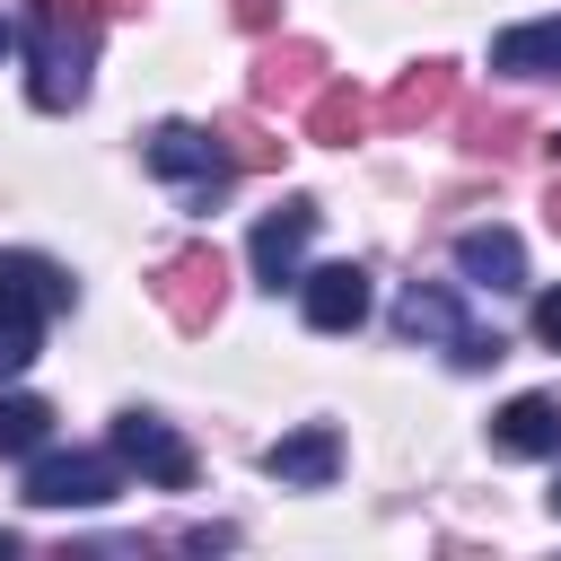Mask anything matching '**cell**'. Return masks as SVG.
<instances>
[{
	"instance_id": "1",
	"label": "cell",
	"mask_w": 561,
	"mask_h": 561,
	"mask_svg": "<svg viewBox=\"0 0 561 561\" xmlns=\"http://www.w3.org/2000/svg\"><path fill=\"white\" fill-rule=\"evenodd\" d=\"M18 53H26V96L44 114L88 96V53H96V18L88 0H18Z\"/></svg>"
},
{
	"instance_id": "2",
	"label": "cell",
	"mask_w": 561,
	"mask_h": 561,
	"mask_svg": "<svg viewBox=\"0 0 561 561\" xmlns=\"http://www.w3.org/2000/svg\"><path fill=\"white\" fill-rule=\"evenodd\" d=\"M70 298H79V289H70L61 263H44V254H0V377L35 368L44 324H53Z\"/></svg>"
},
{
	"instance_id": "3",
	"label": "cell",
	"mask_w": 561,
	"mask_h": 561,
	"mask_svg": "<svg viewBox=\"0 0 561 561\" xmlns=\"http://www.w3.org/2000/svg\"><path fill=\"white\" fill-rule=\"evenodd\" d=\"M149 175H167V184L184 193V210H210V202L228 193L237 158H228V140L202 131V123H158V131H149Z\"/></svg>"
},
{
	"instance_id": "4",
	"label": "cell",
	"mask_w": 561,
	"mask_h": 561,
	"mask_svg": "<svg viewBox=\"0 0 561 561\" xmlns=\"http://www.w3.org/2000/svg\"><path fill=\"white\" fill-rule=\"evenodd\" d=\"M394 333L438 342L456 368H491V359H508V342H500V333H482V324L456 307V289H430V280H412V289L394 298Z\"/></svg>"
},
{
	"instance_id": "5",
	"label": "cell",
	"mask_w": 561,
	"mask_h": 561,
	"mask_svg": "<svg viewBox=\"0 0 561 561\" xmlns=\"http://www.w3.org/2000/svg\"><path fill=\"white\" fill-rule=\"evenodd\" d=\"M123 491V456H88V447H35L26 456V500L35 508H105Z\"/></svg>"
},
{
	"instance_id": "6",
	"label": "cell",
	"mask_w": 561,
	"mask_h": 561,
	"mask_svg": "<svg viewBox=\"0 0 561 561\" xmlns=\"http://www.w3.org/2000/svg\"><path fill=\"white\" fill-rule=\"evenodd\" d=\"M219 298H228V263H219V245H184V254L158 263V307H167L184 333H210Z\"/></svg>"
},
{
	"instance_id": "7",
	"label": "cell",
	"mask_w": 561,
	"mask_h": 561,
	"mask_svg": "<svg viewBox=\"0 0 561 561\" xmlns=\"http://www.w3.org/2000/svg\"><path fill=\"white\" fill-rule=\"evenodd\" d=\"M307 237H316V202H307V193H289L280 210H263V219H254V237H245V263H254V280H263V289L298 280V254H307Z\"/></svg>"
},
{
	"instance_id": "8",
	"label": "cell",
	"mask_w": 561,
	"mask_h": 561,
	"mask_svg": "<svg viewBox=\"0 0 561 561\" xmlns=\"http://www.w3.org/2000/svg\"><path fill=\"white\" fill-rule=\"evenodd\" d=\"M114 456L140 465V482H158V491H184V482H193V447H184L158 412H123V421H114Z\"/></svg>"
},
{
	"instance_id": "9",
	"label": "cell",
	"mask_w": 561,
	"mask_h": 561,
	"mask_svg": "<svg viewBox=\"0 0 561 561\" xmlns=\"http://www.w3.org/2000/svg\"><path fill=\"white\" fill-rule=\"evenodd\" d=\"M263 473H272V482H298V491H324V482L342 473V430H333V421H307V430L272 438V447H263Z\"/></svg>"
},
{
	"instance_id": "10",
	"label": "cell",
	"mask_w": 561,
	"mask_h": 561,
	"mask_svg": "<svg viewBox=\"0 0 561 561\" xmlns=\"http://www.w3.org/2000/svg\"><path fill=\"white\" fill-rule=\"evenodd\" d=\"M298 307L316 333H351L368 316V272L359 263H324V272H298Z\"/></svg>"
},
{
	"instance_id": "11",
	"label": "cell",
	"mask_w": 561,
	"mask_h": 561,
	"mask_svg": "<svg viewBox=\"0 0 561 561\" xmlns=\"http://www.w3.org/2000/svg\"><path fill=\"white\" fill-rule=\"evenodd\" d=\"M456 272H465L473 289H526V245H517V228H465V237H456Z\"/></svg>"
},
{
	"instance_id": "12",
	"label": "cell",
	"mask_w": 561,
	"mask_h": 561,
	"mask_svg": "<svg viewBox=\"0 0 561 561\" xmlns=\"http://www.w3.org/2000/svg\"><path fill=\"white\" fill-rule=\"evenodd\" d=\"M491 447H500V456H552V447H561V394H517V403H500Z\"/></svg>"
},
{
	"instance_id": "13",
	"label": "cell",
	"mask_w": 561,
	"mask_h": 561,
	"mask_svg": "<svg viewBox=\"0 0 561 561\" xmlns=\"http://www.w3.org/2000/svg\"><path fill=\"white\" fill-rule=\"evenodd\" d=\"M491 70H508V79H561V18L491 35Z\"/></svg>"
},
{
	"instance_id": "14",
	"label": "cell",
	"mask_w": 561,
	"mask_h": 561,
	"mask_svg": "<svg viewBox=\"0 0 561 561\" xmlns=\"http://www.w3.org/2000/svg\"><path fill=\"white\" fill-rule=\"evenodd\" d=\"M456 105V61H421V70H403L394 88H386V123H430V114H447Z\"/></svg>"
},
{
	"instance_id": "15",
	"label": "cell",
	"mask_w": 561,
	"mask_h": 561,
	"mask_svg": "<svg viewBox=\"0 0 561 561\" xmlns=\"http://www.w3.org/2000/svg\"><path fill=\"white\" fill-rule=\"evenodd\" d=\"M368 123H377V105H368V88H351V79H333V88H316V96H307V140L351 149Z\"/></svg>"
},
{
	"instance_id": "16",
	"label": "cell",
	"mask_w": 561,
	"mask_h": 561,
	"mask_svg": "<svg viewBox=\"0 0 561 561\" xmlns=\"http://www.w3.org/2000/svg\"><path fill=\"white\" fill-rule=\"evenodd\" d=\"M316 70H324L316 44H272V53L254 61V105H289V96H307Z\"/></svg>"
},
{
	"instance_id": "17",
	"label": "cell",
	"mask_w": 561,
	"mask_h": 561,
	"mask_svg": "<svg viewBox=\"0 0 561 561\" xmlns=\"http://www.w3.org/2000/svg\"><path fill=\"white\" fill-rule=\"evenodd\" d=\"M53 438V403L35 394H0V456H35Z\"/></svg>"
},
{
	"instance_id": "18",
	"label": "cell",
	"mask_w": 561,
	"mask_h": 561,
	"mask_svg": "<svg viewBox=\"0 0 561 561\" xmlns=\"http://www.w3.org/2000/svg\"><path fill=\"white\" fill-rule=\"evenodd\" d=\"M219 140H228V158H237V167H272V158H280V140H263V123H254V114L219 123Z\"/></svg>"
},
{
	"instance_id": "19",
	"label": "cell",
	"mask_w": 561,
	"mask_h": 561,
	"mask_svg": "<svg viewBox=\"0 0 561 561\" xmlns=\"http://www.w3.org/2000/svg\"><path fill=\"white\" fill-rule=\"evenodd\" d=\"M535 342H552V351H561V289H543V298H535Z\"/></svg>"
},
{
	"instance_id": "20",
	"label": "cell",
	"mask_w": 561,
	"mask_h": 561,
	"mask_svg": "<svg viewBox=\"0 0 561 561\" xmlns=\"http://www.w3.org/2000/svg\"><path fill=\"white\" fill-rule=\"evenodd\" d=\"M237 26H254V35H263V26H272V0H237Z\"/></svg>"
},
{
	"instance_id": "21",
	"label": "cell",
	"mask_w": 561,
	"mask_h": 561,
	"mask_svg": "<svg viewBox=\"0 0 561 561\" xmlns=\"http://www.w3.org/2000/svg\"><path fill=\"white\" fill-rule=\"evenodd\" d=\"M552 237H561V175H552Z\"/></svg>"
},
{
	"instance_id": "22",
	"label": "cell",
	"mask_w": 561,
	"mask_h": 561,
	"mask_svg": "<svg viewBox=\"0 0 561 561\" xmlns=\"http://www.w3.org/2000/svg\"><path fill=\"white\" fill-rule=\"evenodd\" d=\"M96 9H114V18H131V9H140V0H96Z\"/></svg>"
},
{
	"instance_id": "23",
	"label": "cell",
	"mask_w": 561,
	"mask_h": 561,
	"mask_svg": "<svg viewBox=\"0 0 561 561\" xmlns=\"http://www.w3.org/2000/svg\"><path fill=\"white\" fill-rule=\"evenodd\" d=\"M9 44H18V35H9V18H0V53H9Z\"/></svg>"
},
{
	"instance_id": "24",
	"label": "cell",
	"mask_w": 561,
	"mask_h": 561,
	"mask_svg": "<svg viewBox=\"0 0 561 561\" xmlns=\"http://www.w3.org/2000/svg\"><path fill=\"white\" fill-rule=\"evenodd\" d=\"M552 508H561V491H552Z\"/></svg>"
}]
</instances>
